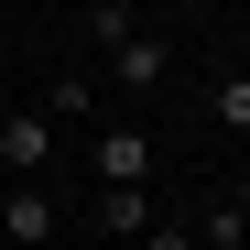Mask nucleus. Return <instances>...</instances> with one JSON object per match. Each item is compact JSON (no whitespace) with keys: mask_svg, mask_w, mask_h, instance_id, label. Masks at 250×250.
Returning a JSON list of instances; mask_svg holds the SVG:
<instances>
[{"mask_svg":"<svg viewBox=\"0 0 250 250\" xmlns=\"http://www.w3.org/2000/svg\"><path fill=\"white\" fill-rule=\"evenodd\" d=\"M218 131L250 142V76H218Z\"/></svg>","mask_w":250,"mask_h":250,"instance_id":"obj_6","label":"nucleus"},{"mask_svg":"<svg viewBox=\"0 0 250 250\" xmlns=\"http://www.w3.org/2000/svg\"><path fill=\"white\" fill-rule=\"evenodd\" d=\"M87 22H98V44H131V33H142V22H131V0H98Z\"/></svg>","mask_w":250,"mask_h":250,"instance_id":"obj_8","label":"nucleus"},{"mask_svg":"<svg viewBox=\"0 0 250 250\" xmlns=\"http://www.w3.org/2000/svg\"><path fill=\"white\" fill-rule=\"evenodd\" d=\"M207 250H250V207H218L207 218Z\"/></svg>","mask_w":250,"mask_h":250,"instance_id":"obj_7","label":"nucleus"},{"mask_svg":"<svg viewBox=\"0 0 250 250\" xmlns=\"http://www.w3.org/2000/svg\"><path fill=\"white\" fill-rule=\"evenodd\" d=\"M163 76H174V44L163 33H131L120 44V87H163Z\"/></svg>","mask_w":250,"mask_h":250,"instance_id":"obj_4","label":"nucleus"},{"mask_svg":"<svg viewBox=\"0 0 250 250\" xmlns=\"http://www.w3.org/2000/svg\"><path fill=\"white\" fill-rule=\"evenodd\" d=\"M142 250H196V239H185V229H163V218H152V229H142Z\"/></svg>","mask_w":250,"mask_h":250,"instance_id":"obj_9","label":"nucleus"},{"mask_svg":"<svg viewBox=\"0 0 250 250\" xmlns=\"http://www.w3.org/2000/svg\"><path fill=\"white\" fill-rule=\"evenodd\" d=\"M0 163H11L22 185H44V163H55V120H44V109H0Z\"/></svg>","mask_w":250,"mask_h":250,"instance_id":"obj_1","label":"nucleus"},{"mask_svg":"<svg viewBox=\"0 0 250 250\" xmlns=\"http://www.w3.org/2000/svg\"><path fill=\"white\" fill-rule=\"evenodd\" d=\"M98 229L142 239V229H152V185H98Z\"/></svg>","mask_w":250,"mask_h":250,"instance_id":"obj_5","label":"nucleus"},{"mask_svg":"<svg viewBox=\"0 0 250 250\" xmlns=\"http://www.w3.org/2000/svg\"><path fill=\"white\" fill-rule=\"evenodd\" d=\"M55 239V196L44 185H11V196H0V250H44Z\"/></svg>","mask_w":250,"mask_h":250,"instance_id":"obj_2","label":"nucleus"},{"mask_svg":"<svg viewBox=\"0 0 250 250\" xmlns=\"http://www.w3.org/2000/svg\"><path fill=\"white\" fill-rule=\"evenodd\" d=\"M87 163H98V185H152V131H98Z\"/></svg>","mask_w":250,"mask_h":250,"instance_id":"obj_3","label":"nucleus"}]
</instances>
